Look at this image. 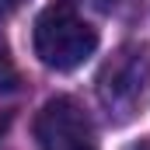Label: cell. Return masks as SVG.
<instances>
[{"instance_id":"obj_3","label":"cell","mask_w":150,"mask_h":150,"mask_svg":"<svg viewBox=\"0 0 150 150\" xmlns=\"http://www.w3.org/2000/svg\"><path fill=\"white\" fill-rule=\"evenodd\" d=\"M143 52H119L112 63L105 67V77H101V91L108 101H122V98H136L143 91V80H147V70H140Z\"/></svg>"},{"instance_id":"obj_1","label":"cell","mask_w":150,"mask_h":150,"mask_svg":"<svg viewBox=\"0 0 150 150\" xmlns=\"http://www.w3.org/2000/svg\"><path fill=\"white\" fill-rule=\"evenodd\" d=\"M98 49V28L77 14L74 0H56L35 18V56L52 70H74Z\"/></svg>"},{"instance_id":"obj_5","label":"cell","mask_w":150,"mask_h":150,"mask_svg":"<svg viewBox=\"0 0 150 150\" xmlns=\"http://www.w3.org/2000/svg\"><path fill=\"white\" fill-rule=\"evenodd\" d=\"M18 4H21V0H0V14H4V11H11V7H18Z\"/></svg>"},{"instance_id":"obj_2","label":"cell","mask_w":150,"mask_h":150,"mask_svg":"<svg viewBox=\"0 0 150 150\" xmlns=\"http://www.w3.org/2000/svg\"><path fill=\"white\" fill-rule=\"evenodd\" d=\"M35 140L42 150H80L94 147V129H91V115L84 112V105L59 94L49 98L35 115Z\"/></svg>"},{"instance_id":"obj_7","label":"cell","mask_w":150,"mask_h":150,"mask_svg":"<svg viewBox=\"0 0 150 150\" xmlns=\"http://www.w3.org/2000/svg\"><path fill=\"white\" fill-rule=\"evenodd\" d=\"M80 150H94V147H80Z\"/></svg>"},{"instance_id":"obj_6","label":"cell","mask_w":150,"mask_h":150,"mask_svg":"<svg viewBox=\"0 0 150 150\" xmlns=\"http://www.w3.org/2000/svg\"><path fill=\"white\" fill-rule=\"evenodd\" d=\"M136 150H150V140H147V143H140V147H136Z\"/></svg>"},{"instance_id":"obj_4","label":"cell","mask_w":150,"mask_h":150,"mask_svg":"<svg viewBox=\"0 0 150 150\" xmlns=\"http://www.w3.org/2000/svg\"><path fill=\"white\" fill-rule=\"evenodd\" d=\"M18 84H21V74H18V67H14L7 45H0V94L18 91Z\"/></svg>"}]
</instances>
